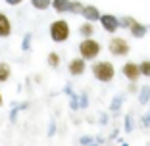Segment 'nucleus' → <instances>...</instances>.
Masks as SVG:
<instances>
[{"label": "nucleus", "instance_id": "nucleus-1", "mask_svg": "<svg viewBox=\"0 0 150 146\" xmlns=\"http://www.w3.org/2000/svg\"><path fill=\"white\" fill-rule=\"evenodd\" d=\"M91 69H93L94 79L100 81V83H110L115 75V69L112 62H94Z\"/></svg>", "mask_w": 150, "mask_h": 146}, {"label": "nucleus", "instance_id": "nucleus-2", "mask_svg": "<svg viewBox=\"0 0 150 146\" xmlns=\"http://www.w3.org/2000/svg\"><path fill=\"white\" fill-rule=\"evenodd\" d=\"M100 50H102L100 42L91 39V37H85L79 42V52H81V58H83V60H94V58H98Z\"/></svg>", "mask_w": 150, "mask_h": 146}, {"label": "nucleus", "instance_id": "nucleus-3", "mask_svg": "<svg viewBox=\"0 0 150 146\" xmlns=\"http://www.w3.org/2000/svg\"><path fill=\"white\" fill-rule=\"evenodd\" d=\"M50 37L54 42H66L69 39V23L66 19H58L50 23Z\"/></svg>", "mask_w": 150, "mask_h": 146}, {"label": "nucleus", "instance_id": "nucleus-4", "mask_svg": "<svg viewBox=\"0 0 150 146\" xmlns=\"http://www.w3.org/2000/svg\"><path fill=\"white\" fill-rule=\"evenodd\" d=\"M108 50H110L114 56H127L129 54V42L121 37H114L108 44Z\"/></svg>", "mask_w": 150, "mask_h": 146}, {"label": "nucleus", "instance_id": "nucleus-5", "mask_svg": "<svg viewBox=\"0 0 150 146\" xmlns=\"http://www.w3.org/2000/svg\"><path fill=\"white\" fill-rule=\"evenodd\" d=\"M123 75L127 77L131 83H137L139 81V77H141V71H139V63H135V62H127L123 66Z\"/></svg>", "mask_w": 150, "mask_h": 146}, {"label": "nucleus", "instance_id": "nucleus-6", "mask_svg": "<svg viewBox=\"0 0 150 146\" xmlns=\"http://www.w3.org/2000/svg\"><path fill=\"white\" fill-rule=\"evenodd\" d=\"M100 18V23L102 27L106 29L108 33H115L117 31V27H119V19L115 18V16H110V13H106V16H98Z\"/></svg>", "mask_w": 150, "mask_h": 146}, {"label": "nucleus", "instance_id": "nucleus-7", "mask_svg": "<svg viewBox=\"0 0 150 146\" xmlns=\"http://www.w3.org/2000/svg\"><path fill=\"white\" fill-rule=\"evenodd\" d=\"M87 60H83V58H73V60H71L69 62V73L71 75H83L85 73V67H87Z\"/></svg>", "mask_w": 150, "mask_h": 146}, {"label": "nucleus", "instance_id": "nucleus-8", "mask_svg": "<svg viewBox=\"0 0 150 146\" xmlns=\"http://www.w3.org/2000/svg\"><path fill=\"white\" fill-rule=\"evenodd\" d=\"M125 25H129V31L133 33L135 37H144V33H146V27H142L139 21H135V19H125Z\"/></svg>", "mask_w": 150, "mask_h": 146}, {"label": "nucleus", "instance_id": "nucleus-9", "mask_svg": "<svg viewBox=\"0 0 150 146\" xmlns=\"http://www.w3.org/2000/svg\"><path fill=\"white\" fill-rule=\"evenodd\" d=\"M10 33H12V23H10L8 16L6 13L0 12V37H10Z\"/></svg>", "mask_w": 150, "mask_h": 146}, {"label": "nucleus", "instance_id": "nucleus-10", "mask_svg": "<svg viewBox=\"0 0 150 146\" xmlns=\"http://www.w3.org/2000/svg\"><path fill=\"white\" fill-rule=\"evenodd\" d=\"M79 33H81V37H93V33H94V25L91 21H85L83 25L79 27Z\"/></svg>", "mask_w": 150, "mask_h": 146}, {"label": "nucleus", "instance_id": "nucleus-11", "mask_svg": "<svg viewBox=\"0 0 150 146\" xmlns=\"http://www.w3.org/2000/svg\"><path fill=\"white\" fill-rule=\"evenodd\" d=\"M54 8L58 12H66V10H73V4L69 0H54Z\"/></svg>", "mask_w": 150, "mask_h": 146}, {"label": "nucleus", "instance_id": "nucleus-12", "mask_svg": "<svg viewBox=\"0 0 150 146\" xmlns=\"http://www.w3.org/2000/svg\"><path fill=\"white\" fill-rule=\"evenodd\" d=\"M83 16L88 19V21H93V19H98V16H100V13H98V10L94 8V6H87V8L83 10Z\"/></svg>", "mask_w": 150, "mask_h": 146}, {"label": "nucleus", "instance_id": "nucleus-13", "mask_svg": "<svg viewBox=\"0 0 150 146\" xmlns=\"http://www.w3.org/2000/svg\"><path fill=\"white\" fill-rule=\"evenodd\" d=\"M10 66L8 63H4V62H0V83H6V81L10 79Z\"/></svg>", "mask_w": 150, "mask_h": 146}, {"label": "nucleus", "instance_id": "nucleus-14", "mask_svg": "<svg viewBox=\"0 0 150 146\" xmlns=\"http://www.w3.org/2000/svg\"><path fill=\"white\" fill-rule=\"evenodd\" d=\"M139 71H141V75L150 77V60H144V62L139 63Z\"/></svg>", "mask_w": 150, "mask_h": 146}, {"label": "nucleus", "instance_id": "nucleus-15", "mask_svg": "<svg viewBox=\"0 0 150 146\" xmlns=\"http://www.w3.org/2000/svg\"><path fill=\"white\" fill-rule=\"evenodd\" d=\"M31 4L35 6L37 10H44V8H48V6L52 4V0H31Z\"/></svg>", "mask_w": 150, "mask_h": 146}, {"label": "nucleus", "instance_id": "nucleus-16", "mask_svg": "<svg viewBox=\"0 0 150 146\" xmlns=\"http://www.w3.org/2000/svg\"><path fill=\"white\" fill-rule=\"evenodd\" d=\"M48 66L50 67H58L60 66V56H58V52H50L48 54Z\"/></svg>", "mask_w": 150, "mask_h": 146}, {"label": "nucleus", "instance_id": "nucleus-17", "mask_svg": "<svg viewBox=\"0 0 150 146\" xmlns=\"http://www.w3.org/2000/svg\"><path fill=\"white\" fill-rule=\"evenodd\" d=\"M6 2H8L10 6H18V4H21L23 0H6Z\"/></svg>", "mask_w": 150, "mask_h": 146}, {"label": "nucleus", "instance_id": "nucleus-18", "mask_svg": "<svg viewBox=\"0 0 150 146\" xmlns=\"http://www.w3.org/2000/svg\"><path fill=\"white\" fill-rule=\"evenodd\" d=\"M2 104H4V100H2V92H0V106H2Z\"/></svg>", "mask_w": 150, "mask_h": 146}]
</instances>
